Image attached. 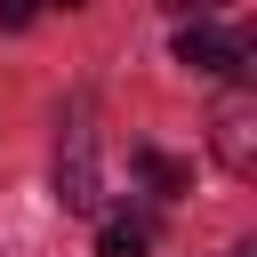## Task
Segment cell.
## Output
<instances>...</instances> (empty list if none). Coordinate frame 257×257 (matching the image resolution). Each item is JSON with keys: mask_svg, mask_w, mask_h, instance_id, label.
<instances>
[{"mask_svg": "<svg viewBox=\"0 0 257 257\" xmlns=\"http://www.w3.org/2000/svg\"><path fill=\"white\" fill-rule=\"evenodd\" d=\"M209 145H217V169L225 177H257V88L249 80H233L225 96H217V112H209Z\"/></svg>", "mask_w": 257, "mask_h": 257, "instance_id": "cell-1", "label": "cell"}, {"mask_svg": "<svg viewBox=\"0 0 257 257\" xmlns=\"http://www.w3.org/2000/svg\"><path fill=\"white\" fill-rule=\"evenodd\" d=\"M56 201L96 209V128H88L80 104H72V128H64V153H56Z\"/></svg>", "mask_w": 257, "mask_h": 257, "instance_id": "cell-2", "label": "cell"}, {"mask_svg": "<svg viewBox=\"0 0 257 257\" xmlns=\"http://www.w3.org/2000/svg\"><path fill=\"white\" fill-rule=\"evenodd\" d=\"M177 64H185V72L241 80V72H249V40H241V32H217V24H185V32H177Z\"/></svg>", "mask_w": 257, "mask_h": 257, "instance_id": "cell-3", "label": "cell"}, {"mask_svg": "<svg viewBox=\"0 0 257 257\" xmlns=\"http://www.w3.org/2000/svg\"><path fill=\"white\" fill-rule=\"evenodd\" d=\"M96 257H153V225L145 217H104L96 225Z\"/></svg>", "mask_w": 257, "mask_h": 257, "instance_id": "cell-4", "label": "cell"}, {"mask_svg": "<svg viewBox=\"0 0 257 257\" xmlns=\"http://www.w3.org/2000/svg\"><path fill=\"white\" fill-rule=\"evenodd\" d=\"M128 161H137V177H145L153 193H169V201H177V193L193 185V169H185V161H169V153H153V145H137Z\"/></svg>", "mask_w": 257, "mask_h": 257, "instance_id": "cell-5", "label": "cell"}, {"mask_svg": "<svg viewBox=\"0 0 257 257\" xmlns=\"http://www.w3.org/2000/svg\"><path fill=\"white\" fill-rule=\"evenodd\" d=\"M40 8H48V0H0V24H8V32H24Z\"/></svg>", "mask_w": 257, "mask_h": 257, "instance_id": "cell-6", "label": "cell"}, {"mask_svg": "<svg viewBox=\"0 0 257 257\" xmlns=\"http://www.w3.org/2000/svg\"><path fill=\"white\" fill-rule=\"evenodd\" d=\"M161 8H193V0H161Z\"/></svg>", "mask_w": 257, "mask_h": 257, "instance_id": "cell-7", "label": "cell"}, {"mask_svg": "<svg viewBox=\"0 0 257 257\" xmlns=\"http://www.w3.org/2000/svg\"><path fill=\"white\" fill-rule=\"evenodd\" d=\"M233 257H257V249H249V241H241V249H233Z\"/></svg>", "mask_w": 257, "mask_h": 257, "instance_id": "cell-8", "label": "cell"}, {"mask_svg": "<svg viewBox=\"0 0 257 257\" xmlns=\"http://www.w3.org/2000/svg\"><path fill=\"white\" fill-rule=\"evenodd\" d=\"M56 8H80V0H56Z\"/></svg>", "mask_w": 257, "mask_h": 257, "instance_id": "cell-9", "label": "cell"}, {"mask_svg": "<svg viewBox=\"0 0 257 257\" xmlns=\"http://www.w3.org/2000/svg\"><path fill=\"white\" fill-rule=\"evenodd\" d=\"M193 8H217V0H193Z\"/></svg>", "mask_w": 257, "mask_h": 257, "instance_id": "cell-10", "label": "cell"}]
</instances>
